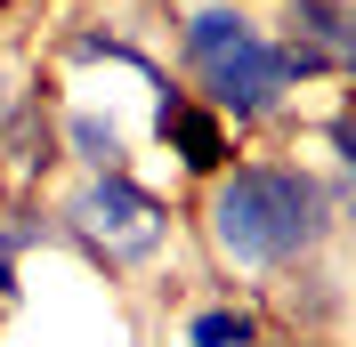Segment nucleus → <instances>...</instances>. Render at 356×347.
I'll list each match as a JSON object with an SVG mask.
<instances>
[{"label":"nucleus","instance_id":"nucleus-1","mask_svg":"<svg viewBox=\"0 0 356 347\" xmlns=\"http://www.w3.org/2000/svg\"><path fill=\"white\" fill-rule=\"evenodd\" d=\"M202 242L211 259L235 275H300V266L332 242L340 202L332 186L300 162H227L219 178H202Z\"/></svg>","mask_w":356,"mask_h":347},{"label":"nucleus","instance_id":"nucleus-2","mask_svg":"<svg viewBox=\"0 0 356 347\" xmlns=\"http://www.w3.org/2000/svg\"><path fill=\"white\" fill-rule=\"evenodd\" d=\"M178 65H186V89L227 130H259V121H275L291 105L300 81H324L316 57H300L284 33H267L235 0H211V8L178 17Z\"/></svg>","mask_w":356,"mask_h":347},{"label":"nucleus","instance_id":"nucleus-3","mask_svg":"<svg viewBox=\"0 0 356 347\" xmlns=\"http://www.w3.org/2000/svg\"><path fill=\"white\" fill-rule=\"evenodd\" d=\"M57 242H73L106 275H130L170 251V202L130 170H81V186L57 202Z\"/></svg>","mask_w":356,"mask_h":347},{"label":"nucleus","instance_id":"nucleus-4","mask_svg":"<svg viewBox=\"0 0 356 347\" xmlns=\"http://www.w3.org/2000/svg\"><path fill=\"white\" fill-rule=\"evenodd\" d=\"M154 137L178 153V170H186V178H219L227 162H235V130L202 105L195 89H178L170 73L154 81Z\"/></svg>","mask_w":356,"mask_h":347},{"label":"nucleus","instance_id":"nucleus-5","mask_svg":"<svg viewBox=\"0 0 356 347\" xmlns=\"http://www.w3.org/2000/svg\"><path fill=\"white\" fill-rule=\"evenodd\" d=\"M275 33L300 57H316L324 81H356V0H284Z\"/></svg>","mask_w":356,"mask_h":347},{"label":"nucleus","instance_id":"nucleus-6","mask_svg":"<svg viewBox=\"0 0 356 347\" xmlns=\"http://www.w3.org/2000/svg\"><path fill=\"white\" fill-rule=\"evenodd\" d=\"M57 146H65L81 170H130V137H122V121H113V113L73 105V113H65V137H57Z\"/></svg>","mask_w":356,"mask_h":347},{"label":"nucleus","instance_id":"nucleus-7","mask_svg":"<svg viewBox=\"0 0 356 347\" xmlns=\"http://www.w3.org/2000/svg\"><path fill=\"white\" fill-rule=\"evenodd\" d=\"M267 331H259V315L251 307H235V299H211V307H195L186 315V347H259Z\"/></svg>","mask_w":356,"mask_h":347},{"label":"nucleus","instance_id":"nucleus-8","mask_svg":"<svg viewBox=\"0 0 356 347\" xmlns=\"http://www.w3.org/2000/svg\"><path fill=\"white\" fill-rule=\"evenodd\" d=\"M33 242H57V218H41V210H0V266H17V251H33Z\"/></svg>","mask_w":356,"mask_h":347},{"label":"nucleus","instance_id":"nucleus-9","mask_svg":"<svg viewBox=\"0 0 356 347\" xmlns=\"http://www.w3.org/2000/svg\"><path fill=\"white\" fill-rule=\"evenodd\" d=\"M324 146L340 153V178H348V218H356V113H332V121H324Z\"/></svg>","mask_w":356,"mask_h":347},{"label":"nucleus","instance_id":"nucleus-10","mask_svg":"<svg viewBox=\"0 0 356 347\" xmlns=\"http://www.w3.org/2000/svg\"><path fill=\"white\" fill-rule=\"evenodd\" d=\"M259 347H275V339H259ZM291 347H308V339H291Z\"/></svg>","mask_w":356,"mask_h":347}]
</instances>
